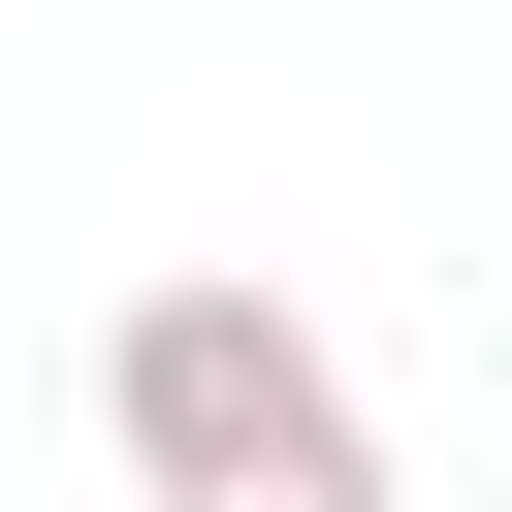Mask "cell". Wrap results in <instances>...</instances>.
Masks as SVG:
<instances>
[{"mask_svg":"<svg viewBox=\"0 0 512 512\" xmlns=\"http://www.w3.org/2000/svg\"><path fill=\"white\" fill-rule=\"evenodd\" d=\"M96 448H128V512H384V416H352V352L256 256H192V288L96 320Z\"/></svg>","mask_w":512,"mask_h":512,"instance_id":"1","label":"cell"}]
</instances>
